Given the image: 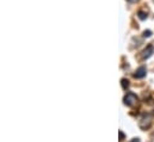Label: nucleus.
<instances>
[{
	"label": "nucleus",
	"mask_w": 154,
	"mask_h": 142,
	"mask_svg": "<svg viewBox=\"0 0 154 142\" xmlns=\"http://www.w3.org/2000/svg\"><path fill=\"white\" fill-rule=\"evenodd\" d=\"M123 103H124V105H127V106H134V105L137 103V96H136L135 93H133V92H129V93H127V94L124 96Z\"/></svg>",
	"instance_id": "f257e3e1"
},
{
	"label": "nucleus",
	"mask_w": 154,
	"mask_h": 142,
	"mask_svg": "<svg viewBox=\"0 0 154 142\" xmlns=\"http://www.w3.org/2000/svg\"><path fill=\"white\" fill-rule=\"evenodd\" d=\"M152 118H153V116L152 115H145L142 118H141V121H140V128L141 129H143V130H146V129H148L151 125H152Z\"/></svg>",
	"instance_id": "f03ea898"
},
{
	"label": "nucleus",
	"mask_w": 154,
	"mask_h": 142,
	"mask_svg": "<svg viewBox=\"0 0 154 142\" xmlns=\"http://www.w3.org/2000/svg\"><path fill=\"white\" fill-rule=\"evenodd\" d=\"M146 73H147L146 67H145V66H141V67H139V68L136 69V72L134 73V76H135L136 79H142V78L146 76Z\"/></svg>",
	"instance_id": "7ed1b4c3"
},
{
	"label": "nucleus",
	"mask_w": 154,
	"mask_h": 142,
	"mask_svg": "<svg viewBox=\"0 0 154 142\" xmlns=\"http://www.w3.org/2000/svg\"><path fill=\"white\" fill-rule=\"evenodd\" d=\"M154 53V47L153 45H148L143 51H142V57L143 59H148L152 56V54Z\"/></svg>",
	"instance_id": "20e7f679"
},
{
	"label": "nucleus",
	"mask_w": 154,
	"mask_h": 142,
	"mask_svg": "<svg viewBox=\"0 0 154 142\" xmlns=\"http://www.w3.org/2000/svg\"><path fill=\"white\" fill-rule=\"evenodd\" d=\"M137 16H139V18H140L141 20H145V19L147 18V12H145V11H139Z\"/></svg>",
	"instance_id": "39448f33"
},
{
	"label": "nucleus",
	"mask_w": 154,
	"mask_h": 142,
	"mask_svg": "<svg viewBox=\"0 0 154 142\" xmlns=\"http://www.w3.org/2000/svg\"><path fill=\"white\" fill-rule=\"evenodd\" d=\"M121 84H122V87H123L124 90H127V88L129 87V80H127V79H122V80H121Z\"/></svg>",
	"instance_id": "423d86ee"
},
{
	"label": "nucleus",
	"mask_w": 154,
	"mask_h": 142,
	"mask_svg": "<svg viewBox=\"0 0 154 142\" xmlns=\"http://www.w3.org/2000/svg\"><path fill=\"white\" fill-rule=\"evenodd\" d=\"M151 36H152V31H149V30L143 32V37H151Z\"/></svg>",
	"instance_id": "0eeeda50"
},
{
	"label": "nucleus",
	"mask_w": 154,
	"mask_h": 142,
	"mask_svg": "<svg viewBox=\"0 0 154 142\" xmlns=\"http://www.w3.org/2000/svg\"><path fill=\"white\" fill-rule=\"evenodd\" d=\"M123 139H124V134L122 131H119V141H123Z\"/></svg>",
	"instance_id": "6e6552de"
},
{
	"label": "nucleus",
	"mask_w": 154,
	"mask_h": 142,
	"mask_svg": "<svg viewBox=\"0 0 154 142\" xmlns=\"http://www.w3.org/2000/svg\"><path fill=\"white\" fill-rule=\"evenodd\" d=\"M129 142H141V141H140V139H133L131 141H129Z\"/></svg>",
	"instance_id": "1a4fd4ad"
},
{
	"label": "nucleus",
	"mask_w": 154,
	"mask_h": 142,
	"mask_svg": "<svg viewBox=\"0 0 154 142\" xmlns=\"http://www.w3.org/2000/svg\"><path fill=\"white\" fill-rule=\"evenodd\" d=\"M129 2H135V1H137V0H128Z\"/></svg>",
	"instance_id": "9d476101"
}]
</instances>
